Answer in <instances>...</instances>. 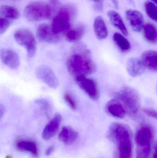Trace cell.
Masks as SVG:
<instances>
[{"label": "cell", "mask_w": 157, "mask_h": 158, "mask_svg": "<svg viewBox=\"0 0 157 158\" xmlns=\"http://www.w3.org/2000/svg\"><path fill=\"white\" fill-rule=\"evenodd\" d=\"M153 136L154 132L150 125L146 124L141 125L135 134L136 147L151 146Z\"/></svg>", "instance_id": "obj_9"}, {"label": "cell", "mask_w": 157, "mask_h": 158, "mask_svg": "<svg viewBox=\"0 0 157 158\" xmlns=\"http://www.w3.org/2000/svg\"><path fill=\"white\" fill-rule=\"evenodd\" d=\"M49 2H57L58 0H49Z\"/></svg>", "instance_id": "obj_36"}, {"label": "cell", "mask_w": 157, "mask_h": 158, "mask_svg": "<svg viewBox=\"0 0 157 158\" xmlns=\"http://www.w3.org/2000/svg\"><path fill=\"white\" fill-rule=\"evenodd\" d=\"M75 78L77 85L90 98L94 100L99 99V90L97 83L95 80L84 76L76 77Z\"/></svg>", "instance_id": "obj_7"}, {"label": "cell", "mask_w": 157, "mask_h": 158, "mask_svg": "<svg viewBox=\"0 0 157 158\" xmlns=\"http://www.w3.org/2000/svg\"><path fill=\"white\" fill-rule=\"evenodd\" d=\"M105 110L110 116L118 118H123L127 113L123 103L116 98L111 99L107 103Z\"/></svg>", "instance_id": "obj_10"}, {"label": "cell", "mask_w": 157, "mask_h": 158, "mask_svg": "<svg viewBox=\"0 0 157 158\" xmlns=\"http://www.w3.org/2000/svg\"><path fill=\"white\" fill-rule=\"evenodd\" d=\"M85 34V29L79 26L68 31L65 34V39L70 43H76L80 40Z\"/></svg>", "instance_id": "obj_21"}, {"label": "cell", "mask_w": 157, "mask_h": 158, "mask_svg": "<svg viewBox=\"0 0 157 158\" xmlns=\"http://www.w3.org/2000/svg\"><path fill=\"white\" fill-rule=\"evenodd\" d=\"M156 90H157V86H156Z\"/></svg>", "instance_id": "obj_38"}, {"label": "cell", "mask_w": 157, "mask_h": 158, "mask_svg": "<svg viewBox=\"0 0 157 158\" xmlns=\"http://www.w3.org/2000/svg\"><path fill=\"white\" fill-rule=\"evenodd\" d=\"M24 16L31 22L41 21L50 18L53 9L49 4L43 2H36L28 5L24 10Z\"/></svg>", "instance_id": "obj_5"}, {"label": "cell", "mask_w": 157, "mask_h": 158, "mask_svg": "<svg viewBox=\"0 0 157 158\" xmlns=\"http://www.w3.org/2000/svg\"><path fill=\"white\" fill-rule=\"evenodd\" d=\"M15 147L18 151L29 152L35 157H37L38 156V150L37 144L32 140L18 139L16 141Z\"/></svg>", "instance_id": "obj_16"}, {"label": "cell", "mask_w": 157, "mask_h": 158, "mask_svg": "<svg viewBox=\"0 0 157 158\" xmlns=\"http://www.w3.org/2000/svg\"><path fill=\"white\" fill-rule=\"evenodd\" d=\"M37 35L40 41L49 43H55L60 40L58 34L54 33L52 27L47 24H41L38 27Z\"/></svg>", "instance_id": "obj_11"}, {"label": "cell", "mask_w": 157, "mask_h": 158, "mask_svg": "<svg viewBox=\"0 0 157 158\" xmlns=\"http://www.w3.org/2000/svg\"><path fill=\"white\" fill-rule=\"evenodd\" d=\"M94 29L95 35L98 40H104L108 37V28L104 19L100 16H98L95 18Z\"/></svg>", "instance_id": "obj_20"}, {"label": "cell", "mask_w": 157, "mask_h": 158, "mask_svg": "<svg viewBox=\"0 0 157 158\" xmlns=\"http://www.w3.org/2000/svg\"><path fill=\"white\" fill-rule=\"evenodd\" d=\"M73 54L68 58L67 67L70 74L75 77H86L96 71V66L91 58V52L83 44L75 45Z\"/></svg>", "instance_id": "obj_1"}, {"label": "cell", "mask_w": 157, "mask_h": 158, "mask_svg": "<svg viewBox=\"0 0 157 158\" xmlns=\"http://www.w3.org/2000/svg\"><path fill=\"white\" fill-rule=\"evenodd\" d=\"M143 35L147 42L151 44L157 43V29L155 26L151 23H147L144 26Z\"/></svg>", "instance_id": "obj_23"}, {"label": "cell", "mask_w": 157, "mask_h": 158, "mask_svg": "<svg viewBox=\"0 0 157 158\" xmlns=\"http://www.w3.org/2000/svg\"><path fill=\"white\" fill-rule=\"evenodd\" d=\"M11 25L10 20L6 19L1 18L0 19V33H4Z\"/></svg>", "instance_id": "obj_28"}, {"label": "cell", "mask_w": 157, "mask_h": 158, "mask_svg": "<svg viewBox=\"0 0 157 158\" xmlns=\"http://www.w3.org/2000/svg\"><path fill=\"white\" fill-rule=\"evenodd\" d=\"M54 149V147L53 145H51L49 147L48 149L46 150V152H45L46 156H49L51 155L52 153L53 152Z\"/></svg>", "instance_id": "obj_31"}, {"label": "cell", "mask_w": 157, "mask_h": 158, "mask_svg": "<svg viewBox=\"0 0 157 158\" xmlns=\"http://www.w3.org/2000/svg\"><path fill=\"white\" fill-rule=\"evenodd\" d=\"M126 17L133 30L140 32L144 26V20L143 14L136 10L129 9L126 12Z\"/></svg>", "instance_id": "obj_13"}, {"label": "cell", "mask_w": 157, "mask_h": 158, "mask_svg": "<svg viewBox=\"0 0 157 158\" xmlns=\"http://www.w3.org/2000/svg\"><path fill=\"white\" fill-rule=\"evenodd\" d=\"M108 17L110 20L112 24L120 31L124 36H128L129 34L128 30L121 16L114 10H109L108 12Z\"/></svg>", "instance_id": "obj_19"}, {"label": "cell", "mask_w": 157, "mask_h": 158, "mask_svg": "<svg viewBox=\"0 0 157 158\" xmlns=\"http://www.w3.org/2000/svg\"><path fill=\"white\" fill-rule=\"evenodd\" d=\"M115 97L123 103L130 116L135 117L138 115L141 102L140 95L136 90L129 86H124L115 94Z\"/></svg>", "instance_id": "obj_3"}, {"label": "cell", "mask_w": 157, "mask_h": 158, "mask_svg": "<svg viewBox=\"0 0 157 158\" xmlns=\"http://www.w3.org/2000/svg\"><path fill=\"white\" fill-rule=\"evenodd\" d=\"M36 103L41 106L42 108V109L46 112V113H49L51 107L49 102H47V101L44 99H39V100H37Z\"/></svg>", "instance_id": "obj_29"}, {"label": "cell", "mask_w": 157, "mask_h": 158, "mask_svg": "<svg viewBox=\"0 0 157 158\" xmlns=\"http://www.w3.org/2000/svg\"><path fill=\"white\" fill-rule=\"evenodd\" d=\"M5 111L6 109L5 107L2 105H1L0 106V117H1V118H2L3 115L5 112Z\"/></svg>", "instance_id": "obj_32"}, {"label": "cell", "mask_w": 157, "mask_h": 158, "mask_svg": "<svg viewBox=\"0 0 157 158\" xmlns=\"http://www.w3.org/2000/svg\"><path fill=\"white\" fill-rule=\"evenodd\" d=\"M145 9L147 15L152 20L157 22V6L154 3L147 1L144 4Z\"/></svg>", "instance_id": "obj_25"}, {"label": "cell", "mask_w": 157, "mask_h": 158, "mask_svg": "<svg viewBox=\"0 0 157 158\" xmlns=\"http://www.w3.org/2000/svg\"><path fill=\"white\" fill-rule=\"evenodd\" d=\"M111 1L116 8L119 7V2H118V0H111Z\"/></svg>", "instance_id": "obj_35"}, {"label": "cell", "mask_w": 157, "mask_h": 158, "mask_svg": "<svg viewBox=\"0 0 157 158\" xmlns=\"http://www.w3.org/2000/svg\"><path fill=\"white\" fill-rule=\"evenodd\" d=\"M78 133L72 127L64 126L62 128L59 135V138L61 142L66 145L73 143L78 137Z\"/></svg>", "instance_id": "obj_18"}, {"label": "cell", "mask_w": 157, "mask_h": 158, "mask_svg": "<svg viewBox=\"0 0 157 158\" xmlns=\"http://www.w3.org/2000/svg\"><path fill=\"white\" fill-rule=\"evenodd\" d=\"M143 111L146 115L148 117L157 119V111L154 109L147 108H144L143 109Z\"/></svg>", "instance_id": "obj_30"}, {"label": "cell", "mask_w": 157, "mask_h": 158, "mask_svg": "<svg viewBox=\"0 0 157 158\" xmlns=\"http://www.w3.org/2000/svg\"><path fill=\"white\" fill-rule=\"evenodd\" d=\"M36 77L48 86L56 89L59 86L58 78L52 69L45 65L37 67L35 70Z\"/></svg>", "instance_id": "obj_8"}, {"label": "cell", "mask_w": 157, "mask_h": 158, "mask_svg": "<svg viewBox=\"0 0 157 158\" xmlns=\"http://www.w3.org/2000/svg\"><path fill=\"white\" fill-rule=\"evenodd\" d=\"M1 58L2 63L11 69H18L20 66L19 56L14 50L2 49L1 50Z\"/></svg>", "instance_id": "obj_12"}, {"label": "cell", "mask_w": 157, "mask_h": 158, "mask_svg": "<svg viewBox=\"0 0 157 158\" xmlns=\"http://www.w3.org/2000/svg\"><path fill=\"white\" fill-rule=\"evenodd\" d=\"M65 101L67 103L69 106L73 110H75L77 108V104L74 98L71 94L68 93H65L63 95Z\"/></svg>", "instance_id": "obj_27"}, {"label": "cell", "mask_w": 157, "mask_h": 158, "mask_svg": "<svg viewBox=\"0 0 157 158\" xmlns=\"http://www.w3.org/2000/svg\"><path fill=\"white\" fill-rule=\"evenodd\" d=\"M92 1L95 3V5H102V3H103L104 0H92Z\"/></svg>", "instance_id": "obj_33"}, {"label": "cell", "mask_w": 157, "mask_h": 158, "mask_svg": "<svg viewBox=\"0 0 157 158\" xmlns=\"http://www.w3.org/2000/svg\"><path fill=\"white\" fill-rule=\"evenodd\" d=\"M112 39L115 45L121 52H128L131 50V45L129 41L120 33H114Z\"/></svg>", "instance_id": "obj_22"}, {"label": "cell", "mask_w": 157, "mask_h": 158, "mask_svg": "<svg viewBox=\"0 0 157 158\" xmlns=\"http://www.w3.org/2000/svg\"><path fill=\"white\" fill-rule=\"evenodd\" d=\"M0 15L1 17H2L3 18L12 20L18 19L20 15L18 10L16 8L7 5H3L1 6Z\"/></svg>", "instance_id": "obj_24"}, {"label": "cell", "mask_w": 157, "mask_h": 158, "mask_svg": "<svg viewBox=\"0 0 157 158\" xmlns=\"http://www.w3.org/2000/svg\"><path fill=\"white\" fill-rule=\"evenodd\" d=\"M76 13V9L72 5L64 6L54 17L52 24L53 31L58 34L69 29Z\"/></svg>", "instance_id": "obj_4"}, {"label": "cell", "mask_w": 157, "mask_h": 158, "mask_svg": "<svg viewBox=\"0 0 157 158\" xmlns=\"http://www.w3.org/2000/svg\"><path fill=\"white\" fill-rule=\"evenodd\" d=\"M154 2H155V3L156 4H157V0H152Z\"/></svg>", "instance_id": "obj_37"}, {"label": "cell", "mask_w": 157, "mask_h": 158, "mask_svg": "<svg viewBox=\"0 0 157 158\" xmlns=\"http://www.w3.org/2000/svg\"><path fill=\"white\" fill-rule=\"evenodd\" d=\"M141 60L146 68L154 72H157V51H145L141 55Z\"/></svg>", "instance_id": "obj_17"}, {"label": "cell", "mask_w": 157, "mask_h": 158, "mask_svg": "<svg viewBox=\"0 0 157 158\" xmlns=\"http://www.w3.org/2000/svg\"><path fill=\"white\" fill-rule=\"evenodd\" d=\"M145 69L141 59L131 57L127 60L126 69L129 75L133 77H137L143 75Z\"/></svg>", "instance_id": "obj_15"}, {"label": "cell", "mask_w": 157, "mask_h": 158, "mask_svg": "<svg viewBox=\"0 0 157 158\" xmlns=\"http://www.w3.org/2000/svg\"><path fill=\"white\" fill-rule=\"evenodd\" d=\"M61 119V114L57 113L47 123L42 131V137L43 139L49 140L56 134L59 130Z\"/></svg>", "instance_id": "obj_14"}, {"label": "cell", "mask_w": 157, "mask_h": 158, "mask_svg": "<svg viewBox=\"0 0 157 158\" xmlns=\"http://www.w3.org/2000/svg\"><path fill=\"white\" fill-rule=\"evenodd\" d=\"M14 38L18 44L26 50L28 56L32 57L36 54L37 43L33 33L27 29H20L14 34Z\"/></svg>", "instance_id": "obj_6"}, {"label": "cell", "mask_w": 157, "mask_h": 158, "mask_svg": "<svg viewBox=\"0 0 157 158\" xmlns=\"http://www.w3.org/2000/svg\"><path fill=\"white\" fill-rule=\"evenodd\" d=\"M153 158H157V143L155 145V151H154Z\"/></svg>", "instance_id": "obj_34"}, {"label": "cell", "mask_w": 157, "mask_h": 158, "mask_svg": "<svg viewBox=\"0 0 157 158\" xmlns=\"http://www.w3.org/2000/svg\"><path fill=\"white\" fill-rule=\"evenodd\" d=\"M107 135L116 144V152L113 158H131L132 134L130 127L123 123H114L109 128Z\"/></svg>", "instance_id": "obj_2"}, {"label": "cell", "mask_w": 157, "mask_h": 158, "mask_svg": "<svg viewBox=\"0 0 157 158\" xmlns=\"http://www.w3.org/2000/svg\"><path fill=\"white\" fill-rule=\"evenodd\" d=\"M151 146L136 147L135 158H148L150 155Z\"/></svg>", "instance_id": "obj_26"}]
</instances>
